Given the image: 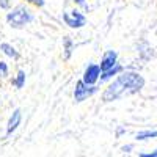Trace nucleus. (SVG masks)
<instances>
[{
    "label": "nucleus",
    "instance_id": "f257e3e1",
    "mask_svg": "<svg viewBox=\"0 0 157 157\" xmlns=\"http://www.w3.org/2000/svg\"><path fill=\"white\" fill-rule=\"evenodd\" d=\"M143 86H145V78H143L141 74H138L135 71H123L104 90L102 101L104 102L120 101L126 96H132V94L140 93Z\"/></svg>",
    "mask_w": 157,
    "mask_h": 157
},
{
    "label": "nucleus",
    "instance_id": "f03ea898",
    "mask_svg": "<svg viewBox=\"0 0 157 157\" xmlns=\"http://www.w3.org/2000/svg\"><path fill=\"white\" fill-rule=\"evenodd\" d=\"M35 19L33 13L25 6V5H17L16 8H13L8 14H6V22L11 29H16V30H21L24 29L25 25L32 24Z\"/></svg>",
    "mask_w": 157,
    "mask_h": 157
},
{
    "label": "nucleus",
    "instance_id": "7ed1b4c3",
    "mask_svg": "<svg viewBox=\"0 0 157 157\" xmlns=\"http://www.w3.org/2000/svg\"><path fill=\"white\" fill-rule=\"evenodd\" d=\"M98 91H99L98 85H88L83 82V78H80V80L75 82V86H74V102L80 104L93 94H96Z\"/></svg>",
    "mask_w": 157,
    "mask_h": 157
},
{
    "label": "nucleus",
    "instance_id": "20e7f679",
    "mask_svg": "<svg viewBox=\"0 0 157 157\" xmlns=\"http://www.w3.org/2000/svg\"><path fill=\"white\" fill-rule=\"evenodd\" d=\"M63 22L68 25L69 29H82L85 27L86 24V17L82 11L78 10H72V11H68V13H63Z\"/></svg>",
    "mask_w": 157,
    "mask_h": 157
},
{
    "label": "nucleus",
    "instance_id": "39448f33",
    "mask_svg": "<svg viewBox=\"0 0 157 157\" xmlns=\"http://www.w3.org/2000/svg\"><path fill=\"white\" fill-rule=\"evenodd\" d=\"M101 74H102V69H101V64H88L86 69L83 71V82L88 83V85H96L101 78Z\"/></svg>",
    "mask_w": 157,
    "mask_h": 157
},
{
    "label": "nucleus",
    "instance_id": "423d86ee",
    "mask_svg": "<svg viewBox=\"0 0 157 157\" xmlns=\"http://www.w3.org/2000/svg\"><path fill=\"white\" fill-rule=\"evenodd\" d=\"M99 64H101L102 72L112 69L113 66H116V64H118V52H116V50H105Z\"/></svg>",
    "mask_w": 157,
    "mask_h": 157
},
{
    "label": "nucleus",
    "instance_id": "0eeeda50",
    "mask_svg": "<svg viewBox=\"0 0 157 157\" xmlns=\"http://www.w3.org/2000/svg\"><path fill=\"white\" fill-rule=\"evenodd\" d=\"M21 121H22V110L14 109L13 113H11V116L8 118V123H6V137H10L21 126Z\"/></svg>",
    "mask_w": 157,
    "mask_h": 157
},
{
    "label": "nucleus",
    "instance_id": "6e6552de",
    "mask_svg": "<svg viewBox=\"0 0 157 157\" xmlns=\"http://www.w3.org/2000/svg\"><path fill=\"white\" fill-rule=\"evenodd\" d=\"M123 71H124V66H121V64H116V66H113L112 69H109V71H104V72L101 74V78H99V82H101V83L107 82V80H110V78L116 77L118 74H121Z\"/></svg>",
    "mask_w": 157,
    "mask_h": 157
},
{
    "label": "nucleus",
    "instance_id": "1a4fd4ad",
    "mask_svg": "<svg viewBox=\"0 0 157 157\" xmlns=\"http://www.w3.org/2000/svg\"><path fill=\"white\" fill-rule=\"evenodd\" d=\"M74 41H72V38L71 36H64L63 38V58L64 60H69L71 55H72V52H74Z\"/></svg>",
    "mask_w": 157,
    "mask_h": 157
},
{
    "label": "nucleus",
    "instance_id": "9d476101",
    "mask_svg": "<svg viewBox=\"0 0 157 157\" xmlns=\"http://www.w3.org/2000/svg\"><path fill=\"white\" fill-rule=\"evenodd\" d=\"M0 50H2L8 58H13V60H17V58L21 57L19 52L16 50V47L11 46L10 43H0Z\"/></svg>",
    "mask_w": 157,
    "mask_h": 157
},
{
    "label": "nucleus",
    "instance_id": "9b49d317",
    "mask_svg": "<svg viewBox=\"0 0 157 157\" xmlns=\"http://www.w3.org/2000/svg\"><path fill=\"white\" fill-rule=\"evenodd\" d=\"M25 78H27V74H25V71H17V74H16V77L11 80V85L14 86L16 90H22L24 88V85H25Z\"/></svg>",
    "mask_w": 157,
    "mask_h": 157
},
{
    "label": "nucleus",
    "instance_id": "f8f14e48",
    "mask_svg": "<svg viewBox=\"0 0 157 157\" xmlns=\"http://www.w3.org/2000/svg\"><path fill=\"white\" fill-rule=\"evenodd\" d=\"M149 138H157V130H140V132L135 135V140L137 141H145V140H149Z\"/></svg>",
    "mask_w": 157,
    "mask_h": 157
},
{
    "label": "nucleus",
    "instance_id": "ddd939ff",
    "mask_svg": "<svg viewBox=\"0 0 157 157\" xmlns=\"http://www.w3.org/2000/svg\"><path fill=\"white\" fill-rule=\"evenodd\" d=\"M10 75V68L5 61L0 60V78H6Z\"/></svg>",
    "mask_w": 157,
    "mask_h": 157
},
{
    "label": "nucleus",
    "instance_id": "4468645a",
    "mask_svg": "<svg viewBox=\"0 0 157 157\" xmlns=\"http://www.w3.org/2000/svg\"><path fill=\"white\" fill-rule=\"evenodd\" d=\"M25 3L35 5L36 8H44V5H46V0H25Z\"/></svg>",
    "mask_w": 157,
    "mask_h": 157
},
{
    "label": "nucleus",
    "instance_id": "2eb2a0df",
    "mask_svg": "<svg viewBox=\"0 0 157 157\" xmlns=\"http://www.w3.org/2000/svg\"><path fill=\"white\" fill-rule=\"evenodd\" d=\"M13 5V0H0V8L2 10H10Z\"/></svg>",
    "mask_w": 157,
    "mask_h": 157
},
{
    "label": "nucleus",
    "instance_id": "dca6fc26",
    "mask_svg": "<svg viewBox=\"0 0 157 157\" xmlns=\"http://www.w3.org/2000/svg\"><path fill=\"white\" fill-rule=\"evenodd\" d=\"M124 134H126V129H124L123 126H118L116 132H115V137H116V138H120V137H123Z\"/></svg>",
    "mask_w": 157,
    "mask_h": 157
},
{
    "label": "nucleus",
    "instance_id": "f3484780",
    "mask_svg": "<svg viewBox=\"0 0 157 157\" xmlns=\"http://www.w3.org/2000/svg\"><path fill=\"white\" fill-rule=\"evenodd\" d=\"M138 157H157V149L151 151V152H140Z\"/></svg>",
    "mask_w": 157,
    "mask_h": 157
},
{
    "label": "nucleus",
    "instance_id": "a211bd4d",
    "mask_svg": "<svg viewBox=\"0 0 157 157\" xmlns=\"http://www.w3.org/2000/svg\"><path fill=\"white\" fill-rule=\"evenodd\" d=\"M72 2H74L75 5H78V6H83L85 10L88 8V5H86V2H85V0H72Z\"/></svg>",
    "mask_w": 157,
    "mask_h": 157
},
{
    "label": "nucleus",
    "instance_id": "6ab92c4d",
    "mask_svg": "<svg viewBox=\"0 0 157 157\" xmlns=\"http://www.w3.org/2000/svg\"><path fill=\"white\" fill-rule=\"evenodd\" d=\"M134 149V145H124V146H121V151L123 152H130Z\"/></svg>",
    "mask_w": 157,
    "mask_h": 157
}]
</instances>
